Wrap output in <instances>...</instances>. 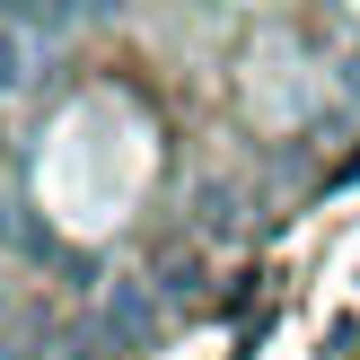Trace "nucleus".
Wrapping results in <instances>:
<instances>
[{
  "instance_id": "2",
  "label": "nucleus",
  "mask_w": 360,
  "mask_h": 360,
  "mask_svg": "<svg viewBox=\"0 0 360 360\" xmlns=\"http://www.w3.org/2000/svg\"><path fill=\"white\" fill-rule=\"evenodd\" d=\"M18 9V27H44V35H70V27H88V18H105V9H123V0H9Z\"/></svg>"
},
{
  "instance_id": "3",
  "label": "nucleus",
  "mask_w": 360,
  "mask_h": 360,
  "mask_svg": "<svg viewBox=\"0 0 360 360\" xmlns=\"http://www.w3.org/2000/svg\"><path fill=\"white\" fill-rule=\"evenodd\" d=\"M0 246H9V255H53L44 220H35V211H27V193H18L9 176H0Z\"/></svg>"
},
{
  "instance_id": "1",
  "label": "nucleus",
  "mask_w": 360,
  "mask_h": 360,
  "mask_svg": "<svg viewBox=\"0 0 360 360\" xmlns=\"http://www.w3.org/2000/svg\"><path fill=\"white\" fill-rule=\"evenodd\" d=\"M158 334V299L141 290V281H115V290L97 299V343H115V352H141Z\"/></svg>"
},
{
  "instance_id": "5",
  "label": "nucleus",
  "mask_w": 360,
  "mask_h": 360,
  "mask_svg": "<svg viewBox=\"0 0 360 360\" xmlns=\"http://www.w3.org/2000/svg\"><path fill=\"white\" fill-rule=\"evenodd\" d=\"M0 360H27V352H18V343H0Z\"/></svg>"
},
{
  "instance_id": "4",
  "label": "nucleus",
  "mask_w": 360,
  "mask_h": 360,
  "mask_svg": "<svg viewBox=\"0 0 360 360\" xmlns=\"http://www.w3.org/2000/svg\"><path fill=\"white\" fill-rule=\"evenodd\" d=\"M27 79H35V35L18 27V18H0V105H9Z\"/></svg>"
}]
</instances>
